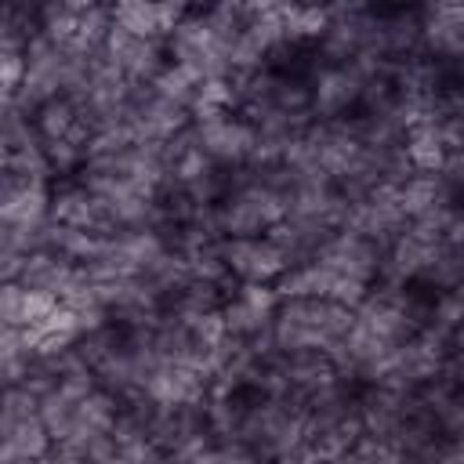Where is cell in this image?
I'll list each match as a JSON object with an SVG mask.
<instances>
[{
	"instance_id": "cell-2",
	"label": "cell",
	"mask_w": 464,
	"mask_h": 464,
	"mask_svg": "<svg viewBox=\"0 0 464 464\" xmlns=\"http://www.w3.org/2000/svg\"><path fill=\"white\" fill-rule=\"evenodd\" d=\"M54 439L44 424L40 413L29 417H11L0 428V460L4 464H33V460H47Z\"/></svg>"
},
{
	"instance_id": "cell-3",
	"label": "cell",
	"mask_w": 464,
	"mask_h": 464,
	"mask_svg": "<svg viewBox=\"0 0 464 464\" xmlns=\"http://www.w3.org/2000/svg\"><path fill=\"white\" fill-rule=\"evenodd\" d=\"M80 120H83V109H80V102H76L72 94H54V98H47V102L33 112V123H36V130L44 134V141L72 134V130L80 127Z\"/></svg>"
},
{
	"instance_id": "cell-4",
	"label": "cell",
	"mask_w": 464,
	"mask_h": 464,
	"mask_svg": "<svg viewBox=\"0 0 464 464\" xmlns=\"http://www.w3.org/2000/svg\"><path fill=\"white\" fill-rule=\"evenodd\" d=\"M0 69H4V98H7V94H18V87L25 83V72H29L25 51H7V47H0Z\"/></svg>"
},
{
	"instance_id": "cell-5",
	"label": "cell",
	"mask_w": 464,
	"mask_h": 464,
	"mask_svg": "<svg viewBox=\"0 0 464 464\" xmlns=\"http://www.w3.org/2000/svg\"><path fill=\"white\" fill-rule=\"evenodd\" d=\"M330 14H370L373 0H326Z\"/></svg>"
},
{
	"instance_id": "cell-1",
	"label": "cell",
	"mask_w": 464,
	"mask_h": 464,
	"mask_svg": "<svg viewBox=\"0 0 464 464\" xmlns=\"http://www.w3.org/2000/svg\"><path fill=\"white\" fill-rule=\"evenodd\" d=\"M221 257L236 283H272L290 268V257L268 236H225Z\"/></svg>"
}]
</instances>
